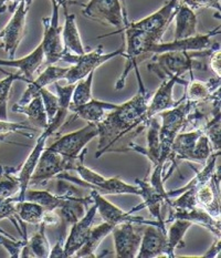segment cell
Wrapping results in <instances>:
<instances>
[{
	"label": "cell",
	"instance_id": "cell-18",
	"mask_svg": "<svg viewBox=\"0 0 221 258\" xmlns=\"http://www.w3.org/2000/svg\"><path fill=\"white\" fill-rule=\"evenodd\" d=\"M96 213H98V209H96V204L93 203L89 207L82 218L75 224H72L69 236L65 238L64 242L65 258L72 257L76 254V251L86 243L91 229L93 227Z\"/></svg>",
	"mask_w": 221,
	"mask_h": 258
},
{
	"label": "cell",
	"instance_id": "cell-17",
	"mask_svg": "<svg viewBox=\"0 0 221 258\" xmlns=\"http://www.w3.org/2000/svg\"><path fill=\"white\" fill-rule=\"evenodd\" d=\"M180 0H168V2L163 6L162 8L155 11L154 14L147 16L146 18L141 19L136 22H128L129 26L147 32H154L158 35L164 36L166 32L168 26L171 25L172 20L174 19L175 13Z\"/></svg>",
	"mask_w": 221,
	"mask_h": 258
},
{
	"label": "cell",
	"instance_id": "cell-5",
	"mask_svg": "<svg viewBox=\"0 0 221 258\" xmlns=\"http://www.w3.org/2000/svg\"><path fill=\"white\" fill-rule=\"evenodd\" d=\"M194 102L187 100L185 95L178 103L172 109H168L161 112L157 115L161 119V128H160V141H161V156L160 163L164 165L168 160H174L172 148L175 138L177 134L183 132L186 117L188 115Z\"/></svg>",
	"mask_w": 221,
	"mask_h": 258
},
{
	"label": "cell",
	"instance_id": "cell-1",
	"mask_svg": "<svg viewBox=\"0 0 221 258\" xmlns=\"http://www.w3.org/2000/svg\"><path fill=\"white\" fill-rule=\"evenodd\" d=\"M135 71L139 85L138 92L127 102L117 105L115 109L111 110L110 113L105 114L103 119L96 124L99 127V145L95 154L96 159L107 152L112 145L116 143L123 136L135 130L136 127L143 126L144 114L153 93L145 88L138 67L135 68Z\"/></svg>",
	"mask_w": 221,
	"mask_h": 258
},
{
	"label": "cell",
	"instance_id": "cell-6",
	"mask_svg": "<svg viewBox=\"0 0 221 258\" xmlns=\"http://www.w3.org/2000/svg\"><path fill=\"white\" fill-rule=\"evenodd\" d=\"M124 51H125L124 46L110 53H105L102 46H99L93 51L84 52L82 54H73L64 51L61 61L72 64L67 69L64 80H66L70 85H75L78 81L84 79L90 72L95 71L100 66L107 62L109 60L116 58L118 55L123 57Z\"/></svg>",
	"mask_w": 221,
	"mask_h": 258
},
{
	"label": "cell",
	"instance_id": "cell-47",
	"mask_svg": "<svg viewBox=\"0 0 221 258\" xmlns=\"http://www.w3.org/2000/svg\"><path fill=\"white\" fill-rule=\"evenodd\" d=\"M180 2H181V0H180Z\"/></svg>",
	"mask_w": 221,
	"mask_h": 258
},
{
	"label": "cell",
	"instance_id": "cell-22",
	"mask_svg": "<svg viewBox=\"0 0 221 258\" xmlns=\"http://www.w3.org/2000/svg\"><path fill=\"white\" fill-rule=\"evenodd\" d=\"M135 182L140 187L139 196L143 199V204H141V206L149 209L151 214L156 218V221L160 223L164 228H166L165 221H164V217L162 215V210L164 205H171V200L153 187L147 178H136Z\"/></svg>",
	"mask_w": 221,
	"mask_h": 258
},
{
	"label": "cell",
	"instance_id": "cell-19",
	"mask_svg": "<svg viewBox=\"0 0 221 258\" xmlns=\"http://www.w3.org/2000/svg\"><path fill=\"white\" fill-rule=\"evenodd\" d=\"M167 229H163L156 225H147L141 235L138 258L166 257L167 251Z\"/></svg>",
	"mask_w": 221,
	"mask_h": 258
},
{
	"label": "cell",
	"instance_id": "cell-14",
	"mask_svg": "<svg viewBox=\"0 0 221 258\" xmlns=\"http://www.w3.org/2000/svg\"><path fill=\"white\" fill-rule=\"evenodd\" d=\"M220 33V26L214 28L213 30L209 31L208 33H203V35H197L178 39V40H173L171 42H158L153 44L149 49L150 54H157L162 52L167 51H202V50H207L211 48L213 44L211 39L212 37L217 36Z\"/></svg>",
	"mask_w": 221,
	"mask_h": 258
},
{
	"label": "cell",
	"instance_id": "cell-28",
	"mask_svg": "<svg viewBox=\"0 0 221 258\" xmlns=\"http://www.w3.org/2000/svg\"><path fill=\"white\" fill-rule=\"evenodd\" d=\"M174 19L176 22L174 40L197 35V16L195 10H192L188 6L180 3L175 13Z\"/></svg>",
	"mask_w": 221,
	"mask_h": 258
},
{
	"label": "cell",
	"instance_id": "cell-42",
	"mask_svg": "<svg viewBox=\"0 0 221 258\" xmlns=\"http://www.w3.org/2000/svg\"><path fill=\"white\" fill-rule=\"evenodd\" d=\"M180 3L188 6L192 10L202 8H212L220 13V0H181Z\"/></svg>",
	"mask_w": 221,
	"mask_h": 258
},
{
	"label": "cell",
	"instance_id": "cell-16",
	"mask_svg": "<svg viewBox=\"0 0 221 258\" xmlns=\"http://www.w3.org/2000/svg\"><path fill=\"white\" fill-rule=\"evenodd\" d=\"M113 239L116 257L118 258H135L137 256L141 234L136 231L133 223H122L112 229Z\"/></svg>",
	"mask_w": 221,
	"mask_h": 258
},
{
	"label": "cell",
	"instance_id": "cell-3",
	"mask_svg": "<svg viewBox=\"0 0 221 258\" xmlns=\"http://www.w3.org/2000/svg\"><path fill=\"white\" fill-rule=\"evenodd\" d=\"M120 31L124 32V35H125L126 47H124L125 48V51H124L123 57L126 59V63L125 67H124L123 74L116 81V90L124 89V87L126 85V78L129 72L133 69L137 68L139 61L143 60L146 54H150L149 49L153 44L161 42L163 38V36L158 35V33L135 29V28L129 26L126 16L125 18H124L123 29Z\"/></svg>",
	"mask_w": 221,
	"mask_h": 258
},
{
	"label": "cell",
	"instance_id": "cell-9",
	"mask_svg": "<svg viewBox=\"0 0 221 258\" xmlns=\"http://www.w3.org/2000/svg\"><path fill=\"white\" fill-rule=\"evenodd\" d=\"M52 15L42 19L43 24V38L40 43L44 54V62L51 66L61 61L64 53L63 42H62V27L59 25V8L60 6L53 0Z\"/></svg>",
	"mask_w": 221,
	"mask_h": 258
},
{
	"label": "cell",
	"instance_id": "cell-23",
	"mask_svg": "<svg viewBox=\"0 0 221 258\" xmlns=\"http://www.w3.org/2000/svg\"><path fill=\"white\" fill-rule=\"evenodd\" d=\"M197 202L201 209L220 220V167L209 182L197 190Z\"/></svg>",
	"mask_w": 221,
	"mask_h": 258
},
{
	"label": "cell",
	"instance_id": "cell-30",
	"mask_svg": "<svg viewBox=\"0 0 221 258\" xmlns=\"http://www.w3.org/2000/svg\"><path fill=\"white\" fill-rule=\"evenodd\" d=\"M51 246L45 235V224L40 223L37 225V231L27 239V243L20 251V257L48 258Z\"/></svg>",
	"mask_w": 221,
	"mask_h": 258
},
{
	"label": "cell",
	"instance_id": "cell-20",
	"mask_svg": "<svg viewBox=\"0 0 221 258\" xmlns=\"http://www.w3.org/2000/svg\"><path fill=\"white\" fill-rule=\"evenodd\" d=\"M175 218H181V220L189 221L191 224H197V225L208 229L209 232L216 236V238H220V220L209 214L200 206H197L191 210H180L169 207V216L165 221V224L171 223Z\"/></svg>",
	"mask_w": 221,
	"mask_h": 258
},
{
	"label": "cell",
	"instance_id": "cell-12",
	"mask_svg": "<svg viewBox=\"0 0 221 258\" xmlns=\"http://www.w3.org/2000/svg\"><path fill=\"white\" fill-rule=\"evenodd\" d=\"M90 195L91 198L93 199L94 203L96 204V209H98V212L100 213L101 217L103 218V221L112 224L113 226H116L118 224L122 223H133L137 224V225H156L163 229H166L157 221L145 220V218L141 216L132 215L131 212L123 211L120 207H117L116 205L111 203L110 201L104 199V196L100 194L98 190L91 189Z\"/></svg>",
	"mask_w": 221,
	"mask_h": 258
},
{
	"label": "cell",
	"instance_id": "cell-15",
	"mask_svg": "<svg viewBox=\"0 0 221 258\" xmlns=\"http://www.w3.org/2000/svg\"><path fill=\"white\" fill-rule=\"evenodd\" d=\"M176 83L186 85L187 81L184 80L183 78L178 77H173L169 78V79L163 80L162 85L157 89V91L154 93V95H152V98L150 100L149 106H147V110L144 114L143 126L147 125V123H149L152 117H154L163 111L174 108V106L178 103V101H175L173 97L174 87Z\"/></svg>",
	"mask_w": 221,
	"mask_h": 258
},
{
	"label": "cell",
	"instance_id": "cell-27",
	"mask_svg": "<svg viewBox=\"0 0 221 258\" xmlns=\"http://www.w3.org/2000/svg\"><path fill=\"white\" fill-rule=\"evenodd\" d=\"M220 155V151H216V152H212L211 155L209 156V159L207 160L206 164L203 165L201 171H197L196 172V176L191 179V181L185 185L184 187H180L177 189L174 190H167V196L169 200H173L178 196L180 193H183L184 190L187 189H199L202 185H205L206 183L209 182V179L211 178V176L213 175L216 171L218 170V167H220L219 165H217V160L219 159Z\"/></svg>",
	"mask_w": 221,
	"mask_h": 258
},
{
	"label": "cell",
	"instance_id": "cell-45",
	"mask_svg": "<svg viewBox=\"0 0 221 258\" xmlns=\"http://www.w3.org/2000/svg\"><path fill=\"white\" fill-rule=\"evenodd\" d=\"M53 2H55L60 6V7L63 8L64 14H67V7H69V5L75 3L76 0H53Z\"/></svg>",
	"mask_w": 221,
	"mask_h": 258
},
{
	"label": "cell",
	"instance_id": "cell-34",
	"mask_svg": "<svg viewBox=\"0 0 221 258\" xmlns=\"http://www.w3.org/2000/svg\"><path fill=\"white\" fill-rule=\"evenodd\" d=\"M167 234V251L166 257L173 258L175 257V250L178 247H185L184 237L187 231L192 226V224L187 220L181 218H175L171 222Z\"/></svg>",
	"mask_w": 221,
	"mask_h": 258
},
{
	"label": "cell",
	"instance_id": "cell-7",
	"mask_svg": "<svg viewBox=\"0 0 221 258\" xmlns=\"http://www.w3.org/2000/svg\"><path fill=\"white\" fill-rule=\"evenodd\" d=\"M213 152L210 141L201 128L180 132L175 138L172 153L174 160H185L205 165Z\"/></svg>",
	"mask_w": 221,
	"mask_h": 258
},
{
	"label": "cell",
	"instance_id": "cell-37",
	"mask_svg": "<svg viewBox=\"0 0 221 258\" xmlns=\"http://www.w3.org/2000/svg\"><path fill=\"white\" fill-rule=\"evenodd\" d=\"M94 72L92 71L80 81L76 83V87L73 89L71 102L69 106H78L89 102L90 100L93 99L92 94V85H93V78Z\"/></svg>",
	"mask_w": 221,
	"mask_h": 258
},
{
	"label": "cell",
	"instance_id": "cell-21",
	"mask_svg": "<svg viewBox=\"0 0 221 258\" xmlns=\"http://www.w3.org/2000/svg\"><path fill=\"white\" fill-rule=\"evenodd\" d=\"M67 69H69V67L67 68H61V67H55L54 64L47 66V68L41 72L37 79H33L30 82H28L26 91L22 94L21 99L17 104L22 105L30 102L33 98L38 97L39 92H40L42 88H45L49 85H52V83L64 79Z\"/></svg>",
	"mask_w": 221,
	"mask_h": 258
},
{
	"label": "cell",
	"instance_id": "cell-29",
	"mask_svg": "<svg viewBox=\"0 0 221 258\" xmlns=\"http://www.w3.org/2000/svg\"><path fill=\"white\" fill-rule=\"evenodd\" d=\"M13 111L16 113L25 114L28 117V120L30 121L31 125L41 131H43L49 124L47 112H45L43 101L40 95L33 98L30 102L26 104H15L13 106Z\"/></svg>",
	"mask_w": 221,
	"mask_h": 258
},
{
	"label": "cell",
	"instance_id": "cell-33",
	"mask_svg": "<svg viewBox=\"0 0 221 258\" xmlns=\"http://www.w3.org/2000/svg\"><path fill=\"white\" fill-rule=\"evenodd\" d=\"M65 21L62 27V42H63L64 50L73 54H82L86 52L81 40L80 32H79L76 15L64 14Z\"/></svg>",
	"mask_w": 221,
	"mask_h": 258
},
{
	"label": "cell",
	"instance_id": "cell-36",
	"mask_svg": "<svg viewBox=\"0 0 221 258\" xmlns=\"http://www.w3.org/2000/svg\"><path fill=\"white\" fill-rule=\"evenodd\" d=\"M25 200L35 202L41 205L44 211H55L64 200V194L54 195L49 190H33L28 188L25 194Z\"/></svg>",
	"mask_w": 221,
	"mask_h": 258
},
{
	"label": "cell",
	"instance_id": "cell-46",
	"mask_svg": "<svg viewBox=\"0 0 221 258\" xmlns=\"http://www.w3.org/2000/svg\"><path fill=\"white\" fill-rule=\"evenodd\" d=\"M3 173H4V166L0 165V176L3 175Z\"/></svg>",
	"mask_w": 221,
	"mask_h": 258
},
{
	"label": "cell",
	"instance_id": "cell-13",
	"mask_svg": "<svg viewBox=\"0 0 221 258\" xmlns=\"http://www.w3.org/2000/svg\"><path fill=\"white\" fill-rule=\"evenodd\" d=\"M82 13L89 18L105 21L109 25L118 28V31L123 29L124 18L126 16L121 0H90L83 6Z\"/></svg>",
	"mask_w": 221,
	"mask_h": 258
},
{
	"label": "cell",
	"instance_id": "cell-32",
	"mask_svg": "<svg viewBox=\"0 0 221 258\" xmlns=\"http://www.w3.org/2000/svg\"><path fill=\"white\" fill-rule=\"evenodd\" d=\"M113 228H114V226L106 222H104L103 224H100V225L95 227H92L86 243L76 251V254L73 256H76L78 258L95 257L96 249L100 247V245L105 239L107 235L111 234Z\"/></svg>",
	"mask_w": 221,
	"mask_h": 258
},
{
	"label": "cell",
	"instance_id": "cell-35",
	"mask_svg": "<svg viewBox=\"0 0 221 258\" xmlns=\"http://www.w3.org/2000/svg\"><path fill=\"white\" fill-rule=\"evenodd\" d=\"M44 214V209L38 203L31 201H20L16 203V217L18 218L21 226L26 227L24 223L39 225L42 223V217Z\"/></svg>",
	"mask_w": 221,
	"mask_h": 258
},
{
	"label": "cell",
	"instance_id": "cell-11",
	"mask_svg": "<svg viewBox=\"0 0 221 258\" xmlns=\"http://www.w3.org/2000/svg\"><path fill=\"white\" fill-rule=\"evenodd\" d=\"M99 136V127L95 123H89L80 130L61 137L50 145L49 149L67 159H77L87 145Z\"/></svg>",
	"mask_w": 221,
	"mask_h": 258
},
{
	"label": "cell",
	"instance_id": "cell-39",
	"mask_svg": "<svg viewBox=\"0 0 221 258\" xmlns=\"http://www.w3.org/2000/svg\"><path fill=\"white\" fill-rule=\"evenodd\" d=\"M201 130L210 141L213 152L220 151V112L214 114Z\"/></svg>",
	"mask_w": 221,
	"mask_h": 258
},
{
	"label": "cell",
	"instance_id": "cell-38",
	"mask_svg": "<svg viewBox=\"0 0 221 258\" xmlns=\"http://www.w3.org/2000/svg\"><path fill=\"white\" fill-rule=\"evenodd\" d=\"M7 77L0 80V120L2 121H8V112H7V105L8 100L10 95V90L13 88L15 81H25L26 78L19 72L17 74H6Z\"/></svg>",
	"mask_w": 221,
	"mask_h": 258
},
{
	"label": "cell",
	"instance_id": "cell-4",
	"mask_svg": "<svg viewBox=\"0 0 221 258\" xmlns=\"http://www.w3.org/2000/svg\"><path fill=\"white\" fill-rule=\"evenodd\" d=\"M75 171L78 172L81 179L73 177L66 173H60L56 177L64 179L66 182L77 183L84 187L95 189L102 195H140V187L137 184L133 185L125 183L118 176L112 178H106L104 176H102L99 173L92 171L89 169L88 166L84 165V159H81L79 161Z\"/></svg>",
	"mask_w": 221,
	"mask_h": 258
},
{
	"label": "cell",
	"instance_id": "cell-8",
	"mask_svg": "<svg viewBox=\"0 0 221 258\" xmlns=\"http://www.w3.org/2000/svg\"><path fill=\"white\" fill-rule=\"evenodd\" d=\"M87 151L88 150L86 148L77 159H67L64 158V156H62L61 154L56 153L53 150L44 148L40 158H39L35 170H33L31 174L29 186L45 184L48 181H50L51 178L58 176L62 172L75 171L79 161L81 159H84V155L87 154Z\"/></svg>",
	"mask_w": 221,
	"mask_h": 258
},
{
	"label": "cell",
	"instance_id": "cell-24",
	"mask_svg": "<svg viewBox=\"0 0 221 258\" xmlns=\"http://www.w3.org/2000/svg\"><path fill=\"white\" fill-rule=\"evenodd\" d=\"M149 127V133H147V148L139 147V145L132 143L129 145V149L144 154L147 159L150 160L152 166L161 165L160 156H161V141H160V128H161V119L158 115L154 117L147 123Z\"/></svg>",
	"mask_w": 221,
	"mask_h": 258
},
{
	"label": "cell",
	"instance_id": "cell-31",
	"mask_svg": "<svg viewBox=\"0 0 221 258\" xmlns=\"http://www.w3.org/2000/svg\"><path fill=\"white\" fill-rule=\"evenodd\" d=\"M117 104L107 103L104 101L92 99L89 102L78 105V106H69V111L73 112L76 116L81 117L82 120H86L89 123H98L103 119L105 115V111H111L115 109Z\"/></svg>",
	"mask_w": 221,
	"mask_h": 258
},
{
	"label": "cell",
	"instance_id": "cell-10",
	"mask_svg": "<svg viewBox=\"0 0 221 258\" xmlns=\"http://www.w3.org/2000/svg\"><path fill=\"white\" fill-rule=\"evenodd\" d=\"M33 0H21L13 13L8 24L0 30V48L15 59L19 44L24 38L27 15L29 13Z\"/></svg>",
	"mask_w": 221,
	"mask_h": 258
},
{
	"label": "cell",
	"instance_id": "cell-26",
	"mask_svg": "<svg viewBox=\"0 0 221 258\" xmlns=\"http://www.w3.org/2000/svg\"><path fill=\"white\" fill-rule=\"evenodd\" d=\"M43 62L44 54L41 46L39 44L31 53L26 55L24 58L9 60L0 59V68H2V67H10V68L18 69L19 74L24 76L28 82H30L31 80L35 79L33 76H35L38 69H40V67L43 64Z\"/></svg>",
	"mask_w": 221,
	"mask_h": 258
},
{
	"label": "cell",
	"instance_id": "cell-25",
	"mask_svg": "<svg viewBox=\"0 0 221 258\" xmlns=\"http://www.w3.org/2000/svg\"><path fill=\"white\" fill-rule=\"evenodd\" d=\"M185 98L191 102H205V101L220 98V78L214 77L206 82L194 80L187 81L185 85Z\"/></svg>",
	"mask_w": 221,
	"mask_h": 258
},
{
	"label": "cell",
	"instance_id": "cell-43",
	"mask_svg": "<svg viewBox=\"0 0 221 258\" xmlns=\"http://www.w3.org/2000/svg\"><path fill=\"white\" fill-rule=\"evenodd\" d=\"M209 67L213 71L216 77H221V52L220 48L214 49L213 51L209 54Z\"/></svg>",
	"mask_w": 221,
	"mask_h": 258
},
{
	"label": "cell",
	"instance_id": "cell-41",
	"mask_svg": "<svg viewBox=\"0 0 221 258\" xmlns=\"http://www.w3.org/2000/svg\"><path fill=\"white\" fill-rule=\"evenodd\" d=\"M39 95H40L42 101H43V105L45 112H47L48 115V120H52L53 116L55 115L56 111H58V106H59V100H58V95H54L52 92H50L49 90L45 88H42L39 92Z\"/></svg>",
	"mask_w": 221,
	"mask_h": 258
},
{
	"label": "cell",
	"instance_id": "cell-2",
	"mask_svg": "<svg viewBox=\"0 0 221 258\" xmlns=\"http://www.w3.org/2000/svg\"><path fill=\"white\" fill-rule=\"evenodd\" d=\"M220 48L219 43H214L211 48L202 51H167L152 55L151 62L147 64L153 74L157 75L162 80L173 77L181 78L186 72L192 70H207L206 63L198 61V58H208L214 49Z\"/></svg>",
	"mask_w": 221,
	"mask_h": 258
},
{
	"label": "cell",
	"instance_id": "cell-44",
	"mask_svg": "<svg viewBox=\"0 0 221 258\" xmlns=\"http://www.w3.org/2000/svg\"><path fill=\"white\" fill-rule=\"evenodd\" d=\"M220 249H221V244H220V238H216L213 244L210 246L205 255H201L200 257H208V258H214L220 255Z\"/></svg>",
	"mask_w": 221,
	"mask_h": 258
},
{
	"label": "cell",
	"instance_id": "cell-40",
	"mask_svg": "<svg viewBox=\"0 0 221 258\" xmlns=\"http://www.w3.org/2000/svg\"><path fill=\"white\" fill-rule=\"evenodd\" d=\"M27 243V239L24 240H17L13 236H10L8 233L4 232L0 228V245L8 251L9 256L11 258H19L20 251L24 247V245Z\"/></svg>",
	"mask_w": 221,
	"mask_h": 258
}]
</instances>
